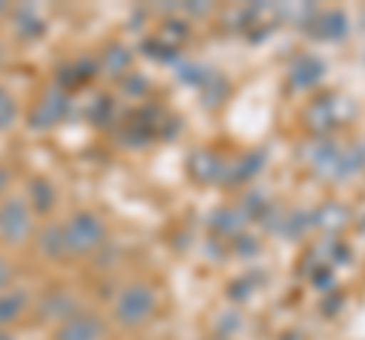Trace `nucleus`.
<instances>
[{
    "label": "nucleus",
    "mask_w": 365,
    "mask_h": 340,
    "mask_svg": "<svg viewBox=\"0 0 365 340\" xmlns=\"http://www.w3.org/2000/svg\"><path fill=\"white\" fill-rule=\"evenodd\" d=\"M155 304H158V294H155L153 286H146V282H131V286H125L122 294L116 298L113 316H116L119 325L137 328V325H143L146 319H153Z\"/></svg>",
    "instance_id": "1"
},
{
    "label": "nucleus",
    "mask_w": 365,
    "mask_h": 340,
    "mask_svg": "<svg viewBox=\"0 0 365 340\" xmlns=\"http://www.w3.org/2000/svg\"><path fill=\"white\" fill-rule=\"evenodd\" d=\"M34 237V210L28 198L9 195L0 201V240L9 246H21Z\"/></svg>",
    "instance_id": "2"
},
{
    "label": "nucleus",
    "mask_w": 365,
    "mask_h": 340,
    "mask_svg": "<svg viewBox=\"0 0 365 340\" xmlns=\"http://www.w3.org/2000/svg\"><path fill=\"white\" fill-rule=\"evenodd\" d=\"M107 228L95 213H73L71 219L64 222V246L67 255H88L104 243Z\"/></svg>",
    "instance_id": "3"
},
{
    "label": "nucleus",
    "mask_w": 365,
    "mask_h": 340,
    "mask_svg": "<svg viewBox=\"0 0 365 340\" xmlns=\"http://www.w3.org/2000/svg\"><path fill=\"white\" fill-rule=\"evenodd\" d=\"M107 325L95 313H73L71 319L58 322L55 328V340H104Z\"/></svg>",
    "instance_id": "4"
},
{
    "label": "nucleus",
    "mask_w": 365,
    "mask_h": 340,
    "mask_svg": "<svg viewBox=\"0 0 365 340\" xmlns=\"http://www.w3.org/2000/svg\"><path fill=\"white\" fill-rule=\"evenodd\" d=\"M64 112H67V95L58 85L46 88L43 97L37 100V107L31 112V128H40V131L55 128V124L64 119Z\"/></svg>",
    "instance_id": "5"
},
{
    "label": "nucleus",
    "mask_w": 365,
    "mask_h": 340,
    "mask_svg": "<svg viewBox=\"0 0 365 340\" xmlns=\"http://www.w3.org/2000/svg\"><path fill=\"white\" fill-rule=\"evenodd\" d=\"M25 310H28V292H21V289L0 292V331H6L16 319H21Z\"/></svg>",
    "instance_id": "6"
},
{
    "label": "nucleus",
    "mask_w": 365,
    "mask_h": 340,
    "mask_svg": "<svg viewBox=\"0 0 365 340\" xmlns=\"http://www.w3.org/2000/svg\"><path fill=\"white\" fill-rule=\"evenodd\" d=\"M28 203H31L34 213H49L55 207V188L49 186V179H43V176L31 179V198H28Z\"/></svg>",
    "instance_id": "7"
},
{
    "label": "nucleus",
    "mask_w": 365,
    "mask_h": 340,
    "mask_svg": "<svg viewBox=\"0 0 365 340\" xmlns=\"http://www.w3.org/2000/svg\"><path fill=\"white\" fill-rule=\"evenodd\" d=\"M40 253L49 255V258L67 255V246H64V225H46V228L40 231Z\"/></svg>",
    "instance_id": "8"
},
{
    "label": "nucleus",
    "mask_w": 365,
    "mask_h": 340,
    "mask_svg": "<svg viewBox=\"0 0 365 340\" xmlns=\"http://www.w3.org/2000/svg\"><path fill=\"white\" fill-rule=\"evenodd\" d=\"M43 310H46L49 319L64 322V319H71V316L76 313V304H73V298L67 292H58V294H49V301H46Z\"/></svg>",
    "instance_id": "9"
},
{
    "label": "nucleus",
    "mask_w": 365,
    "mask_h": 340,
    "mask_svg": "<svg viewBox=\"0 0 365 340\" xmlns=\"http://www.w3.org/2000/svg\"><path fill=\"white\" fill-rule=\"evenodd\" d=\"M16 119H19L16 97H13V92H6V88L0 85V131H9L16 124Z\"/></svg>",
    "instance_id": "10"
},
{
    "label": "nucleus",
    "mask_w": 365,
    "mask_h": 340,
    "mask_svg": "<svg viewBox=\"0 0 365 340\" xmlns=\"http://www.w3.org/2000/svg\"><path fill=\"white\" fill-rule=\"evenodd\" d=\"M13 274H16L13 262L0 255V292H6V286H9V280H13Z\"/></svg>",
    "instance_id": "11"
},
{
    "label": "nucleus",
    "mask_w": 365,
    "mask_h": 340,
    "mask_svg": "<svg viewBox=\"0 0 365 340\" xmlns=\"http://www.w3.org/2000/svg\"><path fill=\"white\" fill-rule=\"evenodd\" d=\"M6 186H9V174H6V167H0V195L6 191Z\"/></svg>",
    "instance_id": "12"
}]
</instances>
